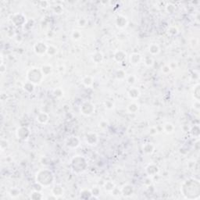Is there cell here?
Segmentation results:
<instances>
[{
    "label": "cell",
    "mask_w": 200,
    "mask_h": 200,
    "mask_svg": "<svg viewBox=\"0 0 200 200\" xmlns=\"http://www.w3.org/2000/svg\"><path fill=\"white\" fill-rule=\"evenodd\" d=\"M54 180L53 174L49 170L43 169L39 171L36 174V182L42 187L49 186Z\"/></svg>",
    "instance_id": "6da1fadb"
},
{
    "label": "cell",
    "mask_w": 200,
    "mask_h": 200,
    "mask_svg": "<svg viewBox=\"0 0 200 200\" xmlns=\"http://www.w3.org/2000/svg\"><path fill=\"white\" fill-rule=\"evenodd\" d=\"M44 75L41 73V70H38L36 68H32L27 73V78L28 81L35 85H39L42 81Z\"/></svg>",
    "instance_id": "7a4b0ae2"
},
{
    "label": "cell",
    "mask_w": 200,
    "mask_h": 200,
    "mask_svg": "<svg viewBox=\"0 0 200 200\" xmlns=\"http://www.w3.org/2000/svg\"><path fill=\"white\" fill-rule=\"evenodd\" d=\"M71 166L72 168L75 172H83L86 170L87 168V162L85 158H83L81 156H76L71 161Z\"/></svg>",
    "instance_id": "3957f363"
},
{
    "label": "cell",
    "mask_w": 200,
    "mask_h": 200,
    "mask_svg": "<svg viewBox=\"0 0 200 200\" xmlns=\"http://www.w3.org/2000/svg\"><path fill=\"white\" fill-rule=\"evenodd\" d=\"M81 113L85 116H91L95 112V106L90 102H85L81 106Z\"/></svg>",
    "instance_id": "277c9868"
},
{
    "label": "cell",
    "mask_w": 200,
    "mask_h": 200,
    "mask_svg": "<svg viewBox=\"0 0 200 200\" xmlns=\"http://www.w3.org/2000/svg\"><path fill=\"white\" fill-rule=\"evenodd\" d=\"M48 45L46 44H45L44 42H37L34 45V51L35 53L38 55V56H43L44 54L47 53Z\"/></svg>",
    "instance_id": "5b68a950"
},
{
    "label": "cell",
    "mask_w": 200,
    "mask_h": 200,
    "mask_svg": "<svg viewBox=\"0 0 200 200\" xmlns=\"http://www.w3.org/2000/svg\"><path fill=\"white\" fill-rule=\"evenodd\" d=\"M16 135H17V137L19 139L25 140L29 136L30 131L28 128H27L25 127H21L20 128L17 129V132H16Z\"/></svg>",
    "instance_id": "8992f818"
},
{
    "label": "cell",
    "mask_w": 200,
    "mask_h": 200,
    "mask_svg": "<svg viewBox=\"0 0 200 200\" xmlns=\"http://www.w3.org/2000/svg\"><path fill=\"white\" fill-rule=\"evenodd\" d=\"M98 140V135L94 132H89L85 135L86 143L89 145H95L97 144Z\"/></svg>",
    "instance_id": "52a82bcc"
},
{
    "label": "cell",
    "mask_w": 200,
    "mask_h": 200,
    "mask_svg": "<svg viewBox=\"0 0 200 200\" xmlns=\"http://www.w3.org/2000/svg\"><path fill=\"white\" fill-rule=\"evenodd\" d=\"M116 25L117 27L123 29L127 25V19L123 15H118L116 18Z\"/></svg>",
    "instance_id": "ba28073f"
},
{
    "label": "cell",
    "mask_w": 200,
    "mask_h": 200,
    "mask_svg": "<svg viewBox=\"0 0 200 200\" xmlns=\"http://www.w3.org/2000/svg\"><path fill=\"white\" fill-rule=\"evenodd\" d=\"M145 171H146V173L148 174V175H149V176H155L156 174L159 173V169L156 164L151 163V164L148 165L147 167L145 168Z\"/></svg>",
    "instance_id": "9c48e42d"
},
{
    "label": "cell",
    "mask_w": 200,
    "mask_h": 200,
    "mask_svg": "<svg viewBox=\"0 0 200 200\" xmlns=\"http://www.w3.org/2000/svg\"><path fill=\"white\" fill-rule=\"evenodd\" d=\"M80 145V140L77 137L75 136H71L67 140V145L69 148H77Z\"/></svg>",
    "instance_id": "30bf717a"
},
{
    "label": "cell",
    "mask_w": 200,
    "mask_h": 200,
    "mask_svg": "<svg viewBox=\"0 0 200 200\" xmlns=\"http://www.w3.org/2000/svg\"><path fill=\"white\" fill-rule=\"evenodd\" d=\"M126 53L122 51V50H117V52H115L113 55V58L117 63H123L126 59Z\"/></svg>",
    "instance_id": "8fae6325"
},
{
    "label": "cell",
    "mask_w": 200,
    "mask_h": 200,
    "mask_svg": "<svg viewBox=\"0 0 200 200\" xmlns=\"http://www.w3.org/2000/svg\"><path fill=\"white\" fill-rule=\"evenodd\" d=\"M127 95H128V96H129V98L131 99L136 100L140 97L141 92H140V91H139V89H138V88L133 87V88H130Z\"/></svg>",
    "instance_id": "7c38bea8"
},
{
    "label": "cell",
    "mask_w": 200,
    "mask_h": 200,
    "mask_svg": "<svg viewBox=\"0 0 200 200\" xmlns=\"http://www.w3.org/2000/svg\"><path fill=\"white\" fill-rule=\"evenodd\" d=\"M141 56L139 53H132L130 55V63L133 65H138L141 62Z\"/></svg>",
    "instance_id": "4fadbf2b"
},
{
    "label": "cell",
    "mask_w": 200,
    "mask_h": 200,
    "mask_svg": "<svg viewBox=\"0 0 200 200\" xmlns=\"http://www.w3.org/2000/svg\"><path fill=\"white\" fill-rule=\"evenodd\" d=\"M36 119H37V121H38L39 124H45L49 121V115L46 113L41 112L38 113Z\"/></svg>",
    "instance_id": "5bb4252c"
},
{
    "label": "cell",
    "mask_w": 200,
    "mask_h": 200,
    "mask_svg": "<svg viewBox=\"0 0 200 200\" xmlns=\"http://www.w3.org/2000/svg\"><path fill=\"white\" fill-rule=\"evenodd\" d=\"M121 194L123 195H124V196H130V195H131L133 194V192H134V188H133V187L131 185H124L123 188H121Z\"/></svg>",
    "instance_id": "9a60e30c"
},
{
    "label": "cell",
    "mask_w": 200,
    "mask_h": 200,
    "mask_svg": "<svg viewBox=\"0 0 200 200\" xmlns=\"http://www.w3.org/2000/svg\"><path fill=\"white\" fill-rule=\"evenodd\" d=\"M139 109H140L139 104L136 103V102H131L127 106V111L130 113H138L139 111Z\"/></svg>",
    "instance_id": "2e32d148"
},
{
    "label": "cell",
    "mask_w": 200,
    "mask_h": 200,
    "mask_svg": "<svg viewBox=\"0 0 200 200\" xmlns=\"http://www.w3.org/2000/svg\"><path fill=\"white\" fill-rule=\"evenodd\" d=\"M103 53L100 52H96L92 56H91V59L95 63H101L103 61Z\"/></svg>",
    "instance_id": "e0dca14e"
},
{
    "label": "cell",
    "mask_w": 200,
    "mask_h": 200,
    "mask_svg": "<svg viewBox=\"0 0 200 200\" xmlns=\"http://www.w3.org/2000/svg\"><path fill=\"white\" fill-rule=\"evenodd\" d=\"M52 193L54 196L58 198V196L59 195H63V189L62 186L59 185H56L53 187V188L52 189Z\"/></svg>",
    "instance_id": "ac0fdd59"
},
{
    "label": "cell",
    "mask_w": 200,
    "mask_h": 200,
    "mask_svg": "<svg viewBox=\"0 0 200 200\" xmlns=\"http://www.w3.org/2000/svg\"><path fill=\"white\" fill-rule=\"evenodd\" d=\"M149 52L152 55H158L160 52V48L156 43H153V44L150 45L149 47Z\"/></svg>",
    "instance_id": "d6986e66"
},
{
    "label": "cell",
    "mask_w": 200,
    "mask_h": 200,
    "mask_svg": "<svg viewBox=\"0 0 200 200\" xmlns=\"http://www.w3.org/2000/svg\"><path fill=\"white\" fill-rule=\"evenodd\" d=\"M40 70H41V73H42V74L44 76H49L53 72V67L49 64L43 65Z\"/></svg>",
    "instance_id": "ffe728a7"
},
{
    "label": "cell",
    "mask_w": 200,
    "mask_h": 200,
    "mask_svg": "<svg viewBox=\"0 0 200 200\" xmlns=\"http://www.w3.org/2000/svg\"><path fill=\"white\" fill-rule=\"evenodd\" d=\"M82 84L87 88H89V87H91L93 85L94 80L91 76H85L82 79Z\"/></svg>",
    "instance_id": "44dd1931"
},
{
    "label": "cell",
    "mask_w": 200,
    "mask_h": 200,
    "mask_svg": "<svg viewBox=\"0 0 200 200\" xmlns=\"http://www.w3.org/2000/svg\"><path fill=\"white\" fill-rule=\"evenodd\" d=\"M163 131L167 133V134H172L174 131V125L171 123H166V124L163 126Z\"/></svg>",
    "instance_id": "7402d4cb"
},
{
    "label": "cell",
    "mask_w": 200,
    "mask_h": 200,
    "mask_svg": "<svg viewBox=\"0 0 200 200\" xmlns=\"http://www.w3.org/2000/svg\"><path fill=\"white\" fill-rule=\"evenodd\" d=\"M143 152L145 154L150 155L154 152V145L152 143H146L143 145Z\"/></svg>",
    "instance_id": "603a6c76"
},
{
    "label": "cell",
    "mask_w": 200,
    "mask_h": 200,
    "mask_svg": "<svg viewBox=\"0 0 200 200\" xmlns=\"http://www.w3.org/2000/svg\"><path fill=\"white\" fill-rule=\"evenodd\" d=\"M115 188H116V185H115L114 183L113 182V181H106V182L104 184V189H105L106 191L112 192Z\"/></svg>",
    "instance_id": "cb8c5ba5"
},
{
    "label": "cell",
    "mask_w": 200,
    "mask_h": 200,
    "mask_svg": "<svg viewBox=\"0 0 200 200\" xmlns=\"http://www.w3.org/2000/svg\"><path fill=\"white\" fill-rule=\"evenodd\" d=\"M23 88H24V91L30 93V92H32L35 90V85L32 84V83L29 82V81H27V82L24 84Z\"/></svg>",
    "instance_id": "d4e9b609"
},
{
    "label": "cell",
    "mask_w": 200,
    "mask_h": 200,
    "mask_svg": "<svg viewBox=\"0 0 200 200\" xmlns=\"http://www.w3.org/2000/svg\"><path fill=\"white\" fill-rule=\"evenodd\" d=\"M56 53H57V49H56V47H55L54 45H48L46 54H48L49 56H53L54 55H56Z\"/></svg>",
    "instance_id": "484cf974"
},
{
    "label": "cell",
    "mask_w": 200,
    "mask_h": 200,
    "mask_svg": "<svg viewBox=\"0 0 200 200\" xmlns=\"http://www.w3.org/2000/svg\"><path fill=\"white\" fill-rule=\"evenodd\" d=\"M126 73H125V71H123V70H119V71H117V74H116L117 79L124 80L126 78Z\"/></svg>",
    "instance_id": "4316f807"
},
{
    "label": "cell",
    "mask_w": 200,
    "mask_h": 200,
    "mask_svg": "<svg viewBox=\"0 0 200 200\" xmlns=\"http://www.w3.org/2000/svg\"><path fill=\"white\" fill-rule=\"evenodd\" d=\"M126 80H127V83L130 85H134L136 81V77L133 74H131L129 76L126 77Z\"/></svg>",
    "instance_id": "83f0119b"
},
{
    "label": "cell",
    "mask_w": 200,
    "mask_h": 200,
    "mask_svg": "<svg viewBox=\"0 0 200 200\" xmlns=\"http://www.w3.org/2000/svg\"><path fill=\"white\" fill-rule=\"evenodd\" d=\"M144 63L145 66H147V67H152V66L153 65V63H154V60H153V59L152 58V57H150V56H146V57H145Z\"/></svg>",
    "instance_id": "f1b7e54d"
},
{
    "label": "cell",
    "mask_w": 200,
    "mask_h": 200,
    "mask_svg": "<svg viewBox=\"0 0 200 200\" xmlns=\"http://www.w3.org/2000/svg\"><path fill=\"white\" fill-rule=\"evenodd\" d=\"M166 10H167V12L168 13H173L176 10V6H174V4L169 3V4H167L166 6Z\"/></svg>",
    "instance_id": "f546056e"
},
{
    "label": "cell",
    "mask_w": 200,
    "mask_h": 200,
    "mask_svg": "<svg viewBox=\"0 0 200 200\" xmlns=\"http://www.w3.org/2000/svg\"><path fill=\"white\" fill-rule=\"evenodd\" d=\"M104 106L107 109H112L114 107V103L112 100H106L104 102Z\"/></svg>",
    "instance_id": "4dcf8cb0"
},
{
    "label": "cell",
    "mask_w": 200,
    "mask_h": 200,
    "mask_svg": "<svg viewBox=\"0 0 200 200\" xmlns=\"http://www.w3.org/2000/svg\"><path fill=\"white\" fill-rule=\"evenodd\" d=\"M193 96L196 99V101L199 100V85L198 84L194 88V92H193Z\"/></svg>",
    "instance_id": "1f68e13d"
},
{
    "label": "cell",
    "mask_w": 200,
    "mask_h": 200,
    "mask_svg": "<svg viewBox=\"0 0 200 200\" xmlns=\"http://www.w3.org/2000/svg\"><path fill=\"white\" fill-rule=\"evenodd\" d=\"M71 36H72V38H73L74 40L77 41V40H79L80 38H81V32H80L79 31H77L76 30V31H74L72 32Z\"/></svg>",
    "instance_id": "d6a6232c"
},
{
    "label": "cell",
    "mask_w": 200,
    "mask_h": 200,
    "mask_svg": "<svg viewBox=\"0 0 200 200\" xmlns=\"http://www.w3.org/2000/svg\"><path fill=\"white\" fill-rule=\"evenodd\" d=\"M53 94L56 97H61L63 95V91L62 90V88H57L56 89H54L53 91Z\"/></svg>",
    "instance_id": "836d02e7"
},
{
    "label": "cell",
    "mask_w": 200,
    "mask_h": 200,
    "mask_svg": "<svg viewBox=\"0 0 200 200\" xmlns=\"http://www.w3.org/2000/svg\"><path fill=\"white\" fill-rule=\"evenodd\" d=\"M9 195L12 198H17L20 195V190H18L17 188H13L9 192Z\"/></svg>",
    "instance_id": "e575fe53"
},
{
    "label": "cell",
    "mask_w": 200,
    "mask_h": 200,
    "mask_svg": "<svg viewBox=\"0 0 200 200\" xmlns=\"http://www.w3.org/2000/svg\"><path fill=\"white\" fill-rule=\"evenodd\" d=\"M8 146H9V142H8V141H6V139H2V140H1V142H0L1 150H2V151H4Z\"/></svg>",
    "instance_id": "d590c367"
},
{
    "label": "cell",
    "mask_w": 200,
    "mask_h": 200,
    "mask_svg": "<svg viewBox=\"0 0 200 200\" xmlns=\"http://www.w3.org/2000/svg\"><path fill=\"white\" fill-rule=\"evenodd\" d=\"M91 195L94 196V199H97L98 198V195L100 194V189L98 187H94V188H92L91 190Z\"/></svg>",
    "instance_id": "8d00e7d4"
},
{
    "label": "cell",
    "mask_w": 200,
    "mask_h": 200,
    "mask_svg": "<svg viewBox=\"0 0 200 200\" xmlns=\"http://www.w3.org/2000/svg\"><path fill=\"white\" fill-rule=\"evenodd\" d=\"M168 33L171 35H175L178 33V30L177 28L176 27L174 26H171L168 28Z\"/></svg>",
    "instance_id": "74e56055"
},
{
    "label": "cell",
    "mask_w": 200,
    "mask_h": 200,
    "mask_svg": "<svg viewBox=\"0 0 200 200\" xmlns=\"http://www.w3.org/2000/svg\"><path fill=\"white\" fill-rule=\"evenodd\" d=\"M87 23H88V21H87V20H86L85 18H81V19H79L78 21H77L78 25H79L80 27H85L86 25H87Z\"/></svg>",
    "instance_id": "f35d334b"
},
{
    "label": "cell",
    "mask_w": 200,
    "mask_h": 200,
    "mask_svg": "<svg viewBox=\"0 0 200 200\" xmlns=\"http://www.w3.org/2000/svg\"><path fill=\"white\" fill-rule=\"evenodd\" d=\"M171 71V68H170V67H169V65L166 64L162 67V72L164 74H169Z\"/></svg>",
    "instance_id": "ab89813d"
},
{
    "label": "cell",
    "mask_w": 200,
    "mask_h": 200,
    "mask_svg": "<svg viewBox=\"0 0 200 200\" xmlns=\"http://www.w3.org/2000/svg\"><path fill=\"white\" fill-rule=\"evenodd\" d=\"M54 12L56 13H57V14L61 13L63 12L62 6H59V5H56V6H55V7H54Z\"/></svg>",
    "instance_id": "60d3db41"
},
{
    "label": "cell",
    "mask_w": 200,
    "mask_h": 200,
    "mask_svg": "<svg viewBox=\"0 0 200 200\" xmlns=\"http://www.w3.org/2000/svg\"><path fill=\"white\" fill-rule=\"evenodd\" d=\"M107 127H108V123L106 121H102L99 123V127L103 128V129H106Z\"/></svg>",
    "instance_id": "b9f144b4"
},
{
    "label": "cell",
    "mask_w": 200,
    "mask_h": 200,
    "mask_svg": "<svg viewBox=\"0 0 200 200\" xmlns=\"http://www.w3.org/2000/svg\"><path fill=\"white\" fill-rule=\"evenodd\" d=\"M149 133L150 135H156L157 133H158V131H157V128H156V127H151L149 130Z\"/></svg>",
    "instance_id": "7bdbcfd3"
},
{
    "label": "cell",
    "mask_w": 200,
    "mask_h": 200,
    "mask_svg": "<svg viewBox=\"0 0 200 200\" xmlns=\"http://www.w3.org/2000/svg\"><path fill=\"white\" fill-rule=\"evenodd\" d=\"M39 4H40V7H41V8H47L48 6H49V2H47V1L40 2Z\"/></svg>",
    "instance_id": "ee69618b"
},
{
    "label": "cell",
    "mask_w": 200,
    "mask_h": 200,
    "mask_svg": "<svg viewBox=\"0 0 200 200\" xmlns=\"http://www.w3.org/2000/svg\"><path fill=\"white\" fill-rule=\"evenodd\" d=\"M6 66L4 65V63H3V64L0 65V73H1V74H2V75H3V74H5V72L6 71Z\"/></svg>",
    "instance_id": "f6af8a7d"
},
{
    "label": "cell",
    "mask_w": 200,
    "mask_h": 200,
    "mask_svg": "<svg viewBox=\"0 0 200 200\" xmlns=\"http://www.w3.org/2000/svg\"><path fill=\"white\" fill-rule=\"evenodd\" d=\"M168 65H169V67H170V68H171V71H173V70H174V69L177 67V63L175 62H172Z\"/></svg>",
    "instance_id": "bcb514c9"
},
{
    "label": "cell",
    "mask_w": 200,
    "mask_h": 200,
    "mask_svg": "<svg viewBox=\"0 0 200 200\" xmlns=\"http://www.w3.org/2000/svg\"><path fill=\"white\" fill-rule=\"evenodd\" d=\"M58 71H60V72H64L65 67H63V66H61V67H59L58 68Z\"/></svg>",
    "instance_id": "7dc6e473"
}]
</instances>
